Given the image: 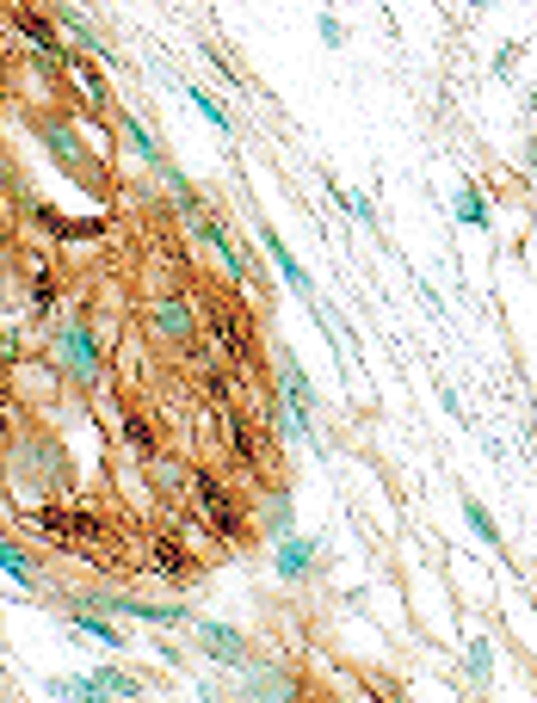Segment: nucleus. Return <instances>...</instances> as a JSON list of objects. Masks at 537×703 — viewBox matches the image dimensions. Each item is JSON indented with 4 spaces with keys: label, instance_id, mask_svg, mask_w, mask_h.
I'll use <instances>...</instances> for the list:
<instances>
[{
    "label": "nucleus",
    "instance_id": "9d476101",
    "mask_svg": "<svg viewBox=\"0 0 537 703\" xmlns=\"http://www.w3.org/2000/svg\"><path fill=\"white\" fill-rule=\"evenodd\" d=\"M124 142H130V149H136L143 161H149V167H167V155H161V142H155V130H149V124L124 118Z\"/></svg>",
    "mask_w": 537,
    "mask_h": 703
},
{
    "label": "nucleus",
    "instance_id": "4be33fe9",
    "mask_svg": "<svg viewBox=\"0 0 537 703\" xmlns=\"http://www.w3.org/2000/svg\"><path fill=\"white\" fill-rule=\"evenodd\" d=\"M531 106H537V94H531Z\"/></svg>",
    "mask_w": 537,
    "mask_h": 703
},
{
    "label": "nucleus",
    "instance_id": "9b49d317",
    "mask_svg": "<svg viewBox=\"0 0 537 703\" xmlns=\"http://www.w3.org/2000/svg\"><path fill=\"white\" fill-rule=\"evenodd\" d=\"M463 518H470V531L482 537V543H489V549H501V525H494V518H489V506L475 501V494H463Z\"/></svg>",
    "mask_w": 537,
    "mask_h": 703
},
{
    "label": "nucleus",
    "instance_id": "7ed1b4c3",
    "mask_svg": "<svg viewBox=\"0 0 537 703\" xmlns=\"http://www.w3.org/2000/svg\"><path fill=\"white\" fill-rule=\"evenodd\" d=\"M155 333H161V345H191L198 340V309H191L186 297H161L155 303Z\"/></svg>",
    "mask_w": 537,
    "mask_h": 703
},
{
    "label": "nucleus",
    "instance_id": "2eb2a0df",
    "mask_svg": "<svg viewBox=\"0 0 537 703\" xmlns=\"http://www.w3.org/2000/svg\"><path fill=\"white\" fill-rule=\"evenodd\" d=\"M198 501H205V513L217 518V525H229V494H222L210 475H198Z\"/></svg>",
    "mask_w": 537,
    "mask_h": 703
},
{
    "label": "nucleus",
    "instance_id": "39448f33",
    "mask_svg": "<svg viewBox=\"0 0 537 703\" xmlns=\"http://www.w3.org/2000/svg\"><path fill=\"white\" fill-rule=\"evenodd\" d=\"M198 641H205V655L217 660V667H248V636L241 629H229V624H198Z\"/></svg>",
    "mask_w": 537,
    "mask_h": 703
},
{
    "label": "nucleus",
    "instance_id": "ddd939ff",
    "mask_svg": "<svg viewBox=\"0 0 537 703\" xmlns=\"http://www.w3.org/2000/svg\"><path fill=\"white\" fill-rule=\"evenodd\" d=\"M0 574H13L19 586H32V580H37V568L25 562V556H19V543H13V537H0Z\"/></svg>",
    "mask_w": 537,
    "mask_h": 703
},
{
    "label": "nucleus",
    "instance_id": "aec40b11",
    "mask_svg": "<svg viewBox=\"0 0 537 703\" xmlns=\"http://www.w3.org/2000/svg\"><path fill=\"white\" fill-rule=\"evenodd\" d=\"M316 32H321V44H328V50H340V37H347V25H340V19H333V13H321V19H316Z\"/></svg>",
    "mask_w": 537,
    "mask_h": 703
},
{
    "label": "nucleus",
    "instance_id": "20e7f679",
    "mask_svg": "<svg viewBox=\"0 0 537 703\" xmlns=\"http://www.w3.org/2000/svg\"><path fill=\"white\" fill-rule=\"evenodd\" d=\"M63 364L80 376V383H94V376L106 371V352H99V340L87 328H68L63 333Z\"/></svg>",
    "mask_w": 537,
    "mask_h": 703
},
{
    "label": "nucleus",
    "instance_id": "a211bd4d",
    "mask_svg": "<svg viewBox=\"0 0 537 703\" xmlns=\"http://www.w3.org/2000/svg\"><path fill=\"white\" fill-rule=\"evenodd\" d=\"M241 697H297V691H291V679H253Z\"/></svg>",
    "mask_w": 537,
    "mask_h": 703
},
{
    "label": "nucleus",
    "instance_id": "412c9836",
    "mask_svg": "<svg viewBox=\"0 0 537 703\" xmlns=\"http://www.w3.org/2000/svg\"><path fill=\"white\" fill-rule=\"evenodd\" d=\"M470 7H475V13H489V7H501V0H470Z\"/></svg>",
    "mask_w": 537,
    "mask_h": 703
},
{
    "label": "nucleus",
    "instance_id": "1a4fd4ad",
    "mask_svg": "<svg viewBox=\"0 0 537 703\" xmlns=\"http://www.w3.org/2000/svg\"><path fill=\"white\" fill-rule=\"evenodd\" d=\"M68 629H75L80 641H94V648H124V636H118V629H111L106 617H94V611H87V617H75Z\"/></svg>",
    "mask_w": 537,
    "mask_h": 703
},
{
    "label": "nucleus",
    "instance_id": "f8f14e48",
    "mask_svg": "<svg viewBox=\"0 0 537 703\" xmlns=\"http://www.w3.org/2000/svg\"><path fill=\"white\" fill-rule=\"evenodd\" d=\"M278 426H285L291 444H316V432H309V407H303V402H285V407H278Z\"/></svg>",
    "mask_w": 537,
    "mask_h": 703
},
{
    "label": "nucleus",
    "instance_id": "f257e3e1",
    "mask_svg": "<svg viewBox=\"0 0 537 703\" xmlns=\"http://www.w3.org/2000/svg\"><path fill=\"white\" fill-rule=\"evenodd\" d=\"M44 697H143V685L118 667H94L87 679H50Z\"/></svg>",
    "mask_w": 537,
    "mask_h": 703
},
{
    "label": "nucleus",
    "instance_id": "6ab92c4d",
    "mask_svg": "<svg viewBox=\"0 0 537 703\" xmlns=\"http://www.w3.org/2000/svg\"><path fill=\"white\" fill-rule=\"evenodd\" d=\"M217 345L229 352V359H241V333H235V321H229V315H217Z\"/></svg>",
    "mask_w": 537,
    "mask_h": 703
},
{
    "label": "nucleus",
    "instance_id": "6e6552de",
    "mask_svg": "<svg viewBox=\"0 0 537 703\" xmlns=\"http://www.w3.org/2000/svg\"><path fill=\"white\" fill-rule=\"evenodd\" d=\"M458 222H463V229H489V222H494L482 186H458Z\"/></svg>",
    "mask_w": 537,
    "mask_h": 703
},
{
    "label": "nucleus",
    "instance_id": "4468645a",
    "mask_svg": "<svg viewBox=\"0 0 537 703\" xmlns=\"http://www.w3.org/2000/svg\"><path fill=\"white\" fill-rule=\"evenodd\" d=\"M191 106H198V118H205V124L217 130V136H229V111H222L217 99L205 94V87H191Z\"/></svg>",
    "mask_w": 537,
    "mask_h": 703
},
{
    "label": "nucleus",
    "instance_id": "423d86ee",
    "mask_svg": "<svg viewBox=\"0 0 537 703\" xmlns=\"http://www.w3.org/2000/svg\"><path fill=\"white\" fill-rule=\"evenodd\" d=\"M94 605L99 611H118V617H136V624H186V617H191L186 605H149V598H111V593H99Z\"/></svg>",
    "mask_w": 537,
    "mask_h": 703
},
{
    "label": "nucleus",
    "instance_id": "f3484780",
    "mask_svg": "<svg viewBox=\"0 0 537 703\" xmlns=\"http://www.w3.org/2000/svg\"><path fill=\"white\" fill-rule=\"evenodd\" d=\"M285 395L303 407H316V389H309V376H303V364H285Z\"/></svg>",
    "mask_w": 537,
    "mask_h": 703
},
{
    "label": "nucleus",
    "instance_id": "0eeeda50",
    "mask_svg": "<svg viewBox=\"0 0 537 703\" xmlns=\"http://www.w3.org/2000/svg\"><path fill=\"white\" fill-rule=\"evenodd\" d=\"M272 568H278V580H309L316 574V543L297 531L278 537V549H272Z\"/></svg>",
    "mask_w": 537,
    "mask_h": 703
},
{
    "label": "nucleus",
    "instance_id": "dca6fc26",
    "mask_svg": "<svg viewBox=\"0 0 537 703\" xmlns=\"http://www.w3.org/2000/svg\"><path fill=\"white\" fill-rule=\"evenodd\" d=\"M470 679H475V685H489V679H494V648H489V641H470Z\"/></svg>",
    "mask_w": 537,
    "mask_h": 703
},
{
    "label": "nucleus",
    "instance_id": "f03ea898",
    "mask_svg": "<svg viewBox=\"0 0 537 703\" xmlns=\"http://www.w3.org/2000/svg\"><path fill=\"white\" fill-rule=\"evenodd\" d=\"M260 248H266V260H272V266H278V278L291 284V297H303V303L316 297V284H309V272H303V260H297V253H291V241H285V234H278V229H272V222H260Z\"/></svg>",
    "mask_w": 537,
    "mask_h": 703
}]
</instances>
